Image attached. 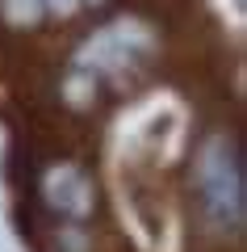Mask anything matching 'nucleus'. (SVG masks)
<instances>
[{
    "label": "nucleus",
    "mask_w": 247,
    "mask_h": 252,
    "mask_svg": "<svg viewBox=\"0 0 247 252\" xmlns=\"http://www.w3.org/2000/svg\"><path fill=\"white\" fill-rule=\"evenodd\" d=\"M201 189H205V206L218 223H239L243 219V160L239 147L218 139L201 160Z\"/></svg>",
    "instance_id": "f257e3e1"
},
{
    "label": "nucleus",
    "mask_w": 247,
    "mask_h": 252,
    "mask_svg": "<svg viewBox=\"0 0 247 252\" xmlns=\"http://www.w3.org/2000/svg\"><path fill=\"white\" fill-rule=\"evenodd\" d=\"M46 4H55V9H71V4H80V0H46Z\"/></svg>",
    "instance_id": "f03ea898"
}]
</instances>
